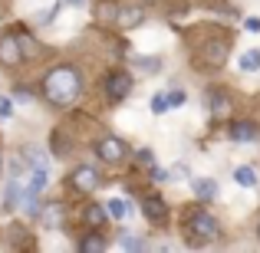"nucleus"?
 <instances>
[{"label":"nucleus","instance_id":"obj_17","mask_svg":"<svg viewBox=\"0 0 260 253\" xmlns=\"http://www.w3.org/2000/svg\"><path fill=\"white\" fill-rule=\"evenodd\" d=\"M234 181L241 184V188H254V184H257V171L247 168V165H241V168L234 171Z\"/></svg>","mask_w":260,"mask_h":253},{"label":"nucleus","instance_id":"obj_15","mask_svg":"<svg viewBox=\"0 0 260 253\" xmlns=\"http://www.w3.org/2000/svg\"><path fill=\"white\" fill-rule=\"evenodd\" d=\"M20 194H23V184H20L17 177H13V181L7 184V194H4V207H7V210H13V207H17V201H20Z\"/></svg>","mask_w":260,"mask_h":253},{"label":"nucleus","instance_id":"obj_18","mask_svg":"<svg viewBox=\"0 0 260 253\" xmlns=\"http://www.w3.org/2000/svg\"><path fill=\"white\" fill-rule=\"evenodd\" d=\"M115 17H119V7H115L112 0H102V4L95 7V20H106V23H112Z\"/></svg>","mask_w":260,"mask_h":253},{"label":"nucleus","instance_id":"obj_21","mask_svg":"<svg viewBox=\"0 0 260 253\" xmlns=\"http://www.w3.org/2000/svg\"><path fill=\"white\" fill-rule=\"evenodd\" d=\"M152 112L155 115H161V112H168V95H152Z\"/></svg>","mask_w":260,"mask_h":253},{"label":"nucleus","instance_id":"obj_6","mask_svg":"<svg viewBox=\"0 0 260 253\" xmlns=\"http://www.w3.org/2000/svg\"><path fill=\"white\" fill-rule=\"evenodd\" d=\"M20 59H23V53H20V40L7 33V37L0 40V63L13 69V66H20Z\"/></svg>","mask_w":260,"mask_h":253},{"label":"nucleus","instance_id":"obj_19","mask_svg":"<svg viewBox=\"0 0 260 253\" xmlns=\"http://www.w3.org/2000/svg\"><path fill=\"white\" fill-rule=\"evenodd\" d=\"M79 250L83 253H99V250H106V240H102V237H86V240L79 243Z\"/></svg>","mask_w":260,"mask_h":253},{"label":"nucleus","instance_id":"obj_1","mask_svg":"<svg viewBox=\"0 0 260 253\" xmlns=\"http://www.w3.org/2000/svg\"><path fill=\"white\" fill-rule=\"evenodd\" d=\"M79 89H83V79H79V69H73V66H56V69H50L46 79H43L46 99L59 109L73 105V102L79 99Z\"/></svg>","mask_w":260,"mask_h":253},{"label":"nucleus","instance_id":"obj_26","mask_svg":"<svg viewBox=\"0 0 260 253\" xmlns=\"http://www.w3.org/2000/svg\"><path fill=\"white\" fill-rule=\"evenodd\" d=\"M135 66H142V69H158V59H135Z\"/></svg>","mask_w":260,"mask_h":253},{"label":"nucleus","instance_id":"obj_27","mask_svg":"<svg viewBox=\"0 0 260 253\" xmlns=\"http://www.w3.org/2000/svg\"><path fill=\"white\" fill-rule=\"evenodd\" d=\"M63 4H73V7H83V0H63Z\"/></svg>","mask_w":260,"mask_h":253},{"label":"nucleus","instance_id":"obj_10","mask_svg":"<svg viewBox=\"0 0 260 253\" xmlns=\"http://www.w3.org/2000/svg\"><path fill=\"white\" fill-rule=\"evenodd\" d=\"M142 20H145V10H142V7H122L119 17H115V23L119 26H139Z\"/></svg>","mask_w":260,"mask_h":253},{"label":"nucleus","instance_id":"obj_25","mask_svg":"<svg viewBox=\"0 0 260 253\" xmlns=\"http://www.w3.org/2000/svg\"><path fill=\"white\" fill-rule=\"evenodd\" d=\"M139 161H142V165H155V152H152V148H142V152H139Z\"/></svg>","mask_w":260,"mask_h":253},{"label":"nucleus","instance_id":"obj_12","mask_svg":"<svg viewBox=\"0 0 260 253\" xmlns=\"http://www.w3.org/2000/svg\"><path fill=\"white\" fill-rule=\"evenodd\" d=\"M224 59H228V46L224 43H208L204 46V63L208 66H221Z\"/></svg>","mask_w":260,"mask_h":253},{"label":"nucleus","instance_id":"obj_16","mask_svg":"<svg viewBox=\"0 0 260 253\" xmlns=\"http://www.w3.org/2000/svg\"><path fill=\"white\" fill-rule=\"evenodd\" d=\"M237 66H241L244 73H257L260 69V50H247L241 59H237Z\"/></svg>","mask_w":260,"mask_h":253},{"label":"nucleus","instance_id":"obj_20","mask_svg":"<svg viewBox=\"0 0 260 253\" xmlns=\"http://www.w3.org/2000/svg\"><path fill=\"white\" fill-rule=\"evenodd\" d=\"M119 247H122V250H145L148 243L139 240V237H125V234H122V237H119Z\"/></svg>","mask_w":260,"mask_h":253},{"label":"nucleus","instance_id":"obj_14","mask_svg":"<svg viewBox=\"0 0 260 253\" xmlns=\"http://www.w3.org/2000/svg\"><path fill=\"white\" fill-rule=\"evenodd\" d=\"M86 224H89V227H102V224H106V217H109V210H106V204H102V207H99V204H92V207H86Z\"/></svg>","mask_w":260,"mask_h":253},{"label":"nucleus","instance_id":"obj_9","mask_svg":"<svg viewBox=\"0 0 260 253\" xmlns=\"http://www.w3.org/2000/svg\"><path fill=\"white\" fill-rule=\"evenodd\" d=\"M191 191H194L201 201H214L217 197V184L211 181V177H194V181H191Z\"/></svg>","mask_w":260,"mask_h":253},{"label":"nucleus","instance_id":"obj_13","mask_svg":"<svg viewBox=\"0 0 260 253\" xmlns=\"http://www.w3.org/2000/svg\"><path fill=\"white\" fill-rule=\"evenodd\" d=\"M106 210H109V217L122 221V217H128V214H132V204H128V201H122V197H112V201L106 204Z\"/></svg>","mask_w":260,"mask_h":253},{"label":"nucleus","instance_id":"obj_8","mask_svg":"<svg viewBox=\"0 0 260 253\" xmlns=\"http://www.w3.org/2000/svg\"><path fill=\"white\" fill-rule=\"evenodd\" d=\"M231 141H254L257 138V125L254 122H234V125L228 128Z\"/></svg>","mask_w":260,"mask_h":253},{"label":"nucleus","instance_id":"obj_24","mask_svg":"<svg viewBox=\"0 0 260 253\" xmlns=\"http://www.w3.org/2000/svg\"><path fill=\"white\" fill-rule=\"evenodd\" d=\"M244 30H247V33H260V17H247V20H244Z\"/></svg>","mask_w":260,"mask_h":253},{"label":"nucleus","instance_id":"obj_7","mask_svg":"<svg viewBox=\"0 0 260 253\" xmlns=\"http://www.w3.org/2000/svg\"><path fill=\"white\" fill-rule=\"evenodd\" d=\"M40 221H43L50 230L63 227V221H66V210H63V204H46V207L40 210Z\"/></svg>","mask_w":260,"mask_h":253},{"label":"nucleus","instance_id":"obj_4","mask_svg":"<svg viewBox=\"0 0 260 253\" xmlns=\"http://www.w3.org/2000/svg\"><path fill=\"white\" fill-rule=\"evenodd\" d=\"M70 184H73L76 191H83V194H89V191L99 188V171L89 168V165H83V168H76V171L70 174Z\"/></svg>","mask_w":260,"mask_h":253},{"label":"nucleus","instance_id":"obj_2","mask_svg":"<svg viewBox=\"0 0 260 253\" xmlns=\"http://www.w3.org/2000/svg\"><path fill=\"white\" fill-rule=\"evenodd\" d=\"M95 152H99V158H102V161L115 165V161H122V158L128 155V148H125V141H122V138H115V135H106V138L95 145Z\"/></svg>","mask_w":260,"mask_h":253},{"label":"nucleus","instance_id":"obj_11","mask_svg":"<svg viewBox=\"0 0 260 253\" xmlns=\"http://www.w3.org/2000/svg\"><path fill=\"white\" fill-rule=\"evenodd\" d=\"M145 217H148L152 224H165V221H168L165 204H161L158 197H148V201H145Z\"/></svg>","mask_w":260,"mask_h":253},{"label":"nucleus","instance_id":"obj_3","mask_svg":"<svg viewBox=\"0 0 260 253\" xmlns=\"http://www.w3.org/2000/svg\"><path fill=\"white\" fill-rule=\"evenodd\" d=\"M128 92H132V76H128V73H112V76L106 79V95L112 102H122Z\"/></svg>","mask_w":260,"mask_h":253},{"label":"nucleus","instance_id":"obj_23","mask_svg":"<svg viewBox=\"0 0 260 253\" xmlns=\"http://www.w3.org/2000/svg\"><path fill=\"white\" fill-rule=\"evenodd\" d=\"M10 115H13V99L4 95V99H0V119H10Z\"/></svg>","mask_w":260,"mask_h":253},{"label":"nucleus","instance_id":"obj_22","mask_svg":"<svg viewBox=\"0 0 260 253\" xmlns=\"http://www.w3.org/2000/svg\"><path fill=\"white\" fill-rule=\"evenodd\" d=\"M184 105V89H175V92H168V109H181Z\"/></svg>","mask_w":260,"mask_h":253},{"label":"nucleus","instance_id":"obj_5","mask_svg":"<svg viewBox=\"0 0 260 253\" xmlns=\"http://www.w3.org/2000/svg\"><path fill=\"white\" fill-rule=\"evenodd\" d=\"M191 234H198V237H204V240H214L217 234H221V227H217V221L211 214H194V221H191Z\"/></svg>","mask_w":260,"mask_h":253}]
</instances>
